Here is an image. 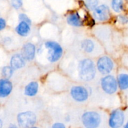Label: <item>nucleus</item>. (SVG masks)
<instances>
[{
  "label": "nucleus",
  "mask_w": 128,
  "mask_h": 128,
  "mask_svg": "<svg viewBox=\"0 0 128 128\" xmlns=\"http://www.w3.org/2000/svg\"><path fill=\"white\" fill-rule=\"evenodd\" d=\"M79 72L81 79L84 81L93 79L96 74V68L93 61L88 58L82 60L79 65Z\"/></svg>",
  "instance_id": "1"
},
{
  "label": "nucleus",
  "mask_w": 128,
  "mask_h": 128,
  "mask_svg": "<svg viewBox=\"0 0 128 128\" xmlns=\"http://www.w3.org/2000/svg\"><path fill=\"white\" fill-rule=\"evenodd\" d=\"M82 122L86 128H97L101 122V117L96 112H87L82 115Z\"/></svg>",
  "instance_id": "2"
},
{
  "label": "nucleus",
  "mask_w": 128,
  "mask_h": 128,
  "mask_svg": "<svg viewBox=\"0 0 128 128\" xmlns=\"http://www.w3.org/2000/svg\"><path fill=\"white\" fill-rule=\"evenodd\" d=\"M45 46L48 50V59L51 62L57 61L61 57L62 49L60 44L55 41H48L45 43Z\"/></svg>",
  "instance_id": "3"
},
{
  "label": "nucleus",
  "mask_w": 128,
  "mask_h": 128,
  "mask_svg": "<svg viewBox=\"0 0 128 128\" xmlns=\"http://www.w3.org/2000/svg\"><path fill=\"white\" fill-rule=\"evenodd\" d=\"M36 116L30 111L21 112L18 115V122L22 128H30L36 123Z\"/></svg>",
  "instance_id": "4"
},
{
  "label": "nucleus",
  "mask_w": 128,
  "mask_h": 128,
  "mask_svg": "<svg viewBox=\"0 0 128 128\" xmlns=\"http://www.w3.org/2000/svg\"><path fill=\"white\" fill-rule=\"evenodd\" d=\"M101 87L105 92L112 94L116 91L118 88L117 81L112 75H108L101 80Z\"/></svg>",
  "instance_id": "5"
},
{
  "label": "nucleus",
  "mask_w": 128,
  "mask_h": 128,
  "mask_svg": "<svg viewBox=\"0 0 128 128\" xmlns=\"http://www.w3.org/2000/svg\"><path fill=\"white\" fill-rule=\"evenodd\" d=\"M124 121V115L123 112L119 109H116L111 113L109 124L111 128H119L123 125Z\"/></svg>",
  "instance_id": "6"
},
{
  "label": "nucleus",
  "mask_w": 128,
  "mask_h": 128,
  "mask_svg": "<svg viewBox=\"0 0 128 128\" xmlns=\"http://www.w3.org/2000/svg\"><path fill=\"white\" fill-rule=\"evenodd\" d=\"M98 69L101 74L106 75L112 71L113 69V62L110 58L108 56H102L99 59L97 63Z\"/></svg>",
  "instance_id": "7"
},
{
  "label": "nucleus",
  "mask_w": 128,
  "mask_h": 128,
  "mask_svg": "<svg viewBox=\"0 0 128 128\" xmlns=\"http://www.w3.org/2000/svg\"><path fill=\"white\" fill-rule=\"evenodd\" d=\"M71 94L73 99L78 102L84 101L88 97V92L87 90L81 86H74L72 87Z\"/></svg>",
  "instance_id": "8"
},
{
  "label": "nucleus",
  "mask_w": 128,
  "mask_h": 128,
  "mask_svg": "<svg viewBox=\"0 0 128 128\" xmlns=\"http://www.w3.org/2000/svg\"><path fill=\"white\" fill-rule=\"evenodd\" d=\"M94 16L99 21H106L110 18V11L108 6L101 5L94 10Z\"/></svg>",
  "instance_id": "9"
},
{
  "label": "nucleus",
  "mask_w": 128,
  "mask_h": 128,
  "mask_svg": "<svg viewBox=\"0 0 128 128\" xmlns=\"http://www.w3.org/2000/svg\"><path fill=\"white\" fill-rule=\"evenodd\" d=\"M36 52V48L33 44L28 43L25 44L22 48L21 55L24 59L28 60H31L34 58Z\"/></svg>",
  "instance_id": "10"
},
{
  "label": "nucleus",
  "mask_w": 128,
  "mask_h": 128,
  "mask_svg": "<svg viewBox=\"0 0 128 128\" xmlns=\"http://www.w3.org/2000/svg\"><path fill=\"white\" fill-rule=\"evenodd\" d=\"M12 88V84L8 79H0V97H5L10 95Z\"/></svg>",
  "instance_id": "11"
},
{
  "label": "nucleus",
  "mask_w": 128,
  "mask_h": 128,
  "mask_svg": "<svg viewBox=\"0 0 128 128\" xmlns=\"http://www.w3.org/2000/svg\"><path fill=\"white\" fill-rule=\"evenodd\" d=\"M25 65V59L20 54H15L11 59V67L13 70L21 69Z\"/></svg>",
  "instance_id": "12"
},
{
  "label": "nucleus",
  "mask_w": 128,
  "mask_h": 128,
  "mask_svg": "<svg viewBox=\"0 0 128 128\" xmlns=\"http://www.w3.org/2000/svg\"><path fill=\"white\" fill-rule=\"evenodd\" d=\"M67 21L70 25L74 26H80L83 24V21L76 12L70 14L67 18Z\"/></svg>",
  "instance_id": "13"
},
{
  "label": "nucleus",
  "mask_w": 128,
  "mask_h": 128,
  "mask_svg": "<svg viewBox=\"0 0 128 128\" xmlns=\"http://www.w3.org/2000/svg\"><path fill=\"white\" fill-rule=\"evenodd\" d=\"M39 85L36 82H32L26 85L24 93L28 96H34L38 91Z\"/></svg>",
  "instance_id": "14"
},
{
  "label": "nucleus",
  "mask_w": 128,
  "mask_h": 128,
  "mask_svg": "<svg viewBox=\"0 0 128 128\" xmlns=\"http://www.w3.org/2000/svg\"><path fill=\"white\" fill-rule=\"evenodd\" d=\"M16 31L21 36H27L30 31V25L27 23L21 21V23L16 27Z\"/></svg>",
  "instance_id": "15"
},
{
  "label": "nucleus",
  "mask_w": 128,
  "mask_h": 128,
  "mask_svg": "<svg viewBox=\"0 0 128 128\" xmlns=\"http://www.w3.org/2000/svg\"><path fill=\"white\" fill-rule=\"evenodd\" d=\"M118 84L121 90H126L128 87V76L126 74H121L118 77Z\"/></svg>",
  "instance_id": "16"
},
{
  "label": "nucleus",
  "mask_w": 128,
  "mask_h": 128,
  "mask_svg": "<svg viewBox=\"0 0 128 128\" xmlns=\"http://www.w3.org/2000/svg\"><path fill=\"white\" fill-rule=\"evenodd\" d=\"M82 48L85 51L88 53H90L93 50L94 43L91 40L86 39L82 42Z\"/></svg>",
  "instance_id": "17"
},
{
  "label": "nucleus",
  "mask_w": 128,
  "mask_h": 128,
  "mask_svg": "<svg viewBox=\"0 0 128 128\" xmlns=\"http://www.w3.org/2000/svg\"><path fill=\"white\" fill-rule=\"evenodd\" d=\"M112 8L114 11L119 13L123 9V2L122 0H112Z\"/></svg>",
  "instance_id": "18"
},
{
  "label": "nucleus",
  "mask_w": 128,
  "mask_h": 128,
  "mask_svg": "<svg viewBox=\"0 0 128 128\" xmlns=\"http://www.w3.org/2000/svg\"><path fill=\"white\" fill-rule=\"evenodd\" d=\"M13 69L9 66H6L2 68V75L6 79H9L12 76Z\"/></svg>",
  "instance_id": "19"
},
{
  "label": "nucleus",
  "mask_w": 128,
  "mask_h": 128,
  "mask_svg": "<svg viewBox=\"0 0 128 128\" xmlns=\"http://www.w3.org/2000/svg\"><path fill=\"white\" fill-rule=\"evenodd\" d=\"M98 5V0H86V5L89 10H94Z\"/></svg>",
  "instance_id": "20"
},
{
  "label": "nucleus",
  "mask_w": 128,
  "mask_h": 128,
  "mask_svg": "<svg viewBox=\"0 0 128 128\" xmlns=\"http://www.w3.org/2000/svg\"><path fill=\"white\" fill-rule=\"evenodd\" d=\"M22 0H11V5L12 7L16 9H18L22 6Z\"/></svg>",
  "instance_id": "21"
},
{
  "label": "nucleus",
  "mask_w": 128,
  "mask_h": 128,
  "mask_svg": "<svg viewBox=\"0 0 128 128\" xmlns=\"http://www.w3.org/2000/svg\"><path fill=\"white\" fill-rule=\"evenodd\" d=\"M19 18H20V20L21 21H24V22L27 23L29 25L31 24V20L28 17L27 15H26L25 14H21L20 16H19Z\"/></svg>",
  "instance_id": "22"
},
{
  "label": "nucleus",
  "mask_w": 128,
  "mask_h": 128,
  "mask_svg": "<svg viewBox=\"0 0 128 128\" xmlns=\"http://www.w3.org/2000/svg\"><path fill=\"white\" fill-rule=\"evenodd\" d=\"M6 26V21L4 19L0 18V30H3Z\"/></svg>",
  "instance_id": "23"
},
{
  "label": "nucleus",
  "mask_w": 128,
  "mask_h": 128,
  "mask_svg": "<svg viewBox=\"0 0 128 128\" xmlns=\"http://www.w3.org/2000/svg\"><path fill=\"white\" fill-rule=\"evenodd\" d=\"M52 128H66L64 125L62 123H56L52 125Z\"/></svg>",
  "instance_id": "24"
},
{
  "label": "nucleus",
  "mask_w": 128,
  "mask_h": 128,
  "mask_svg": "<svg viewBox=\"0 0 128 128\" xmlns=\"http://www.w3.org/2000/svg\"><path fill=\"white\" fill-rule=\"evenodd\" d=\"M120 20L122 21V23H127V18H126L125 16H120Z\"/></svg>",
  "instance_id": "25"
},
{
  "label": "nucleus",
  "mask_w": 128,
  "mask_h": 128,
  "mask_svg": "<svg viewBox=\"0 0 128 128\" xmlns=\"http://www.w3.org/2000/svg\"><path fill=\"white\" fill-rule=\"evenodd\" d=\"M8 128H18V127L16 125H14V124H11V125L9 126Z\"/></svg>",
  "instance_id": "26"
},
{
  "label": "nucleus",
  "mask_w": 128,
  "mask_h": 128,
  "mask_svg": "<svg viewBox=\"0 0 128 128\" xmlns=\"http://www.w3.org/2000/svg\"><path fill=\"white\" fill-rule=\"evenodd\" d=\"M2 120L0 119V128H2Z\"/></svg>",
  "instance_id": "27"
},
{
  "label": "nucleus",
  "mask_w": 128,
  "mask_h": 128,
  "mask_svg": "<svg viewBox=\"0 0 128 128\" xmlns=\"http://www.w3.org/2000/svg\"><path fill=\"white\" fill-rule=\"evenodd\" d=\"M124 128H128V124H126V125H125L124 127Z\"/></svg>",
  "instance_id": "28"
},
{
  "label": "nucleus",
  "mask_w": 128,
  "mask_h": 128,
  "mask_svg": "<svg viewBox=\"0 0 128 128\" xmlns=\"http://www.w3.org/2000/svg\"><path fill=\"white\" fill-rule=\"evenodd\" d=\"M30 128H38V127H31Z\"/></svg>",
  "instance_id": "29"
}]
</instances>
